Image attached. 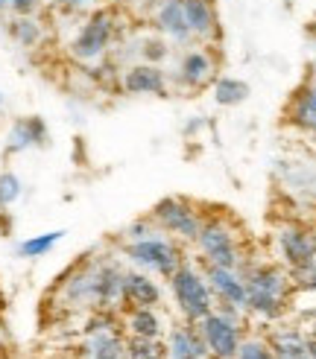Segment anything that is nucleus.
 Wrapping results in <instances>:
<instances>
[{
    "mask_svg": "<svg viewBox=\"0 0 316 359\" xmlns=\"http://www.w3.org/2000/svg\"><path fill=\"white\" fill-rule=\"evenodd\" d=\"M170 286H173L176 304H179V310L185 313L187 321H199L208 313H214V301H211L208 283L193 266L176 269V272L170 275Z\"/></svg>",
    "mask_w": 316,
    "mask_h": 359,
    "instance_id": "nucleus-1",
    "label": "nucleus"
},
{
    "mask_svg": "<svg viewBox=\"0 0 316 359\" xmlns=\"http://www.w3.org/2000/svg\"><path fill=\"white\" fill-rule=\"evenodd\" d=\"M167 353L170 359H208V345L199 327H173Z\"/></svg>",
    "mask_w": 316,
    "mask_h": 359,
    "instance_id": "nucleus-10",
    "label": "nucleus"
},
{
    "mask_svg": "<svg viewBox=\"0 0 316 359\" xmlns=\"http://www.w3.org/2000/svg\"><path fill=\"white\" fill-rule=\"evenodd\" d=\"M56 4H62L65 9H82V6L88 4V0H56Z\"/></svg>",
    "mask_w": 316,
    "mask_h": 359,
    "instance_id": "nucleus-30",
    "label": "nucleus"
},
{
    "mask_svg": "<svg viewBox=\"0 0 316 359\" xmlns=\"http://www.w3.org/2000/svg\"><path fill=\"white\" fill-rule=\"evenodd\" d=\"M120 4H135V0H120Z\"/></svg>",
    "mask_w": 316,
    "mask_h": 359,
    "instance_id": "nucleus-34",
    "label": "nucleus"
},
{
    "mask_svg": "<svg viewBox=\"0 0 316 359\" xmlns=\"http://www.w3.org/2000/svg\"><path fill=\"white\" fill-rule=\"evenodd\" d=\"M298 359H310V356H308V353H305V356H298Z\"/></svg>",
    "mask_w": 316,
    "mask_h": 359,
    "instance_id": "nucleus-35",
    "label": "nucleus"
},
{
    "mask_svg": "<svg viewBox=\"0 0 316 359\" xmlns=\"http://www.w3.org/2000/svg\"><path fill=\"white\" fill-rule=\"evenodd\" d=\"M296 123L305 126V129H313L316 132V85L310 91H302V97L296 100V111H293Z\"/></svg>",
    "mask_w": 316,
    "mask_h": 359,
    "instance_id": "nucleus-24",
    "label": "nucleus"
},
{
    "mask_svg": "<svg viewBox=\"0 0 316 359\" xmlns=\"http://www.w3.org/2000/svg\"><path fill=\"white\" fill-rule=\"evenodd\" d=\"M126 257L138 266H144V269H152L155 275H164L170 278L176 269L182 266V255H179V248H176L170 240L164 237H144V240H132L126 245Z\"/></svg>",
    "mask_w": 316,
    "mask_h": 359,
    "instance_id": "nucleus-2",
    "label": "nucleus"
},
{
    "mask_svg": "<svg viewBox=\"0 0 316 359\" xmlns=\"http://www.w3.org/2000/svg\"><path fill=\"white\" fill-rule=\"evenodd\" d=\"M41 0H9V9L18 15V18H32L35 12H39Z\"/></svg>",
    "mask_w": 316,
    "mask_h": 359,
    "instance_id": "nucleus-28",
    "label": "nucleus"
},
{
    "mask_svg": "<svg viewBox=\"0 0 316 359\" xmlns=\"http://www.w3.org/2000/svg\"><path fill=\"white\" fill-rule=\"evenodd\" d=\"M308 32L313 35V39H316V18H313V21H310V27H308Z\"/></svg>",
    "mask_w": 316,
    "mask_h": 359,
    "instance_id": "nucleus-32",
    "label": "nucleus"
},
{
    "mask_svg": "<svg viewBox=\"0 0 316 359\" xmlns=\"http://www.w3.org/2000/svg\"><path fill=\"white\" fill-rule=\"evenodd\" d=\"M47 143V126L41 117H21L12 123L6 137V152H24L29 147H41Z\"/></svg>",
    "mask_w": 316,
    "mask_h": 359,
    "instance_id": "nucleus-9",
    "label": "nucleus"
},
{
    "mask_svg": "<svg viewBox=\"0 0 316 359\" xmlns=\"http://www.w3.org/2000/svg\"><path fill=\"white\" fill-rule=\"evenodd\" d=\"M129 330L138 339H158L162 336V318L155 307H135L129 316Z\"/></svg>",
    "mask_w": 316,
    "mask_h": 359,
    "instance_id": "nucleus-17",
    "label": "nucleus"
},
{
    "mask_svg": "<svg viewBox=\"0 0 316 359\" xmlns=\"http://www.w3.org/2000/svg\"><path fill=\"white\" fill-rule=\"evenodd\" d=\"M123 345L112 330H100L91 336V359H123Z\"/></svg>",
    "mask_w": 316,
    "mask_h": 359,
    "instance_id": "nucleus-18",
    "label": "nucleus"
},
{
    "mask_svg": "<svg viewBox=\"0 0 316 359\" xmlns=\"http://www.w3.org/2000/svg\"><path fill=\"white\" fill-rule=\"evenodd\" d=\"M246 290H255V292H267V295H275V298H284L287 292V280L284 275L278 272L272 266H255L249 269V275H246Z\"/></svg>",
    "mask_w": 316,
    "mask_h": 359,
    "instance_id": "nucleus-16",
    "label": "nucleus"
},
{
    "mask_svg": "<svg viewBox=\"0 0 316 359\" xmlns=\"http://www.w3.org/2000/svg\"><path fill=\"white\" fill-rule=\"evenodd\" d=\"M21 196V178L15 172H0V208H9Z\"/></svg>",
    "mask_w": 316,
    "mask_h": 359,
    "instance_id": "nucleus-25",
    "label": "nucleus"
},
{
    "mask_svg": "<svg viewBox=\"0 0 316 359\" xmlns=\"http://www.w3.org/2000/svg\"><path fill=\"white\" fill-rule=\"evenodd\" d=\"M179 79L187 88H205L211 79H214V62H211V56L205 50H193L182 59Z\"/></svg>",
    "mask_w": 316,
    "mask_h": 359,
    "instance_id": "nucleus-13",
    "label": "nucleus"
},
{
    "mask_svg": "<svg viewBox=\"0 0 316 359\" xmlns=\"http://www.w3.org/2000/svg\"><path fill=\"white\" fill-rule=\"evenodd\" d=\"M199 333L208 345V353H214L217 359H235L240 351V333L235 318H228L223 313H208L205 318L197 321Z\"/></svg>",
    "mask_w": 316,
    "mask_h": 359,
    "instance_id": "nucleus-5",
    "label": "nucleus"
},
{
    "mask_svg": "<svg viewBox=\"0 0 316 359\" xmlns=\"http://www.w3.org/2000/svg\"><path fill=\"white\" fill-rule=\"evenodd\" d=\"M208 280L220 292L223 304H235V307H243V304H246V283L235 275V269L208 266Z\"/></svg>",
    "mask_w": 316,
    "mask_h": 359,
    "instance_id": "nucleus-12",
    "label": "nucleus"
},
{
    "mask_svg": "<svg viewBox=\"0 0 316 359\" xmlns=\"http://www.w3.org/2000/svg\"><path fill=\"white\" fill-rule=\"evenodd\" d=\"M155 21H158V27H162V32H167L170 39H176V41H187L190 35H193L190 27H187V21H185L182 0H162Z\"/></svg>",
    "mask_w": 316,
    "mask_h": 359,
    "instance_id": "nucleus-14",
    "label": "nucleus"
},
{
    "mask_svg": "<svg viewBox=\"0 0 316 359\" xmlns=\"http://www.w3.org/2000/svg\"><path fill=\"white\" fill-rule=\"evenodd\" d=\"M123 353H126V359H167V348L158 345V339H138V336L129 339Z\"/></svg>",
    "mask_w": 316,
    "mask_h": 359,
    "instance_id": "nucleus-23",
    "label": "nucleus"
},
{
    "mask_svg": "<svg viewBox=\"0 0 316 359\" xmlns=\"http://www.w3.org/2000/svg\"><path fill=\"white\" fill-rule=\"evenodd\" d=\"M123 88L126 94H158L164 97L167 94V76L158 65H132L126 74H123Z\"/></svg>",
    "mask_w": 316,
    "mask_h": 359,
    "instance_id": "nucleus-7",
    "label": "nucleus"
},
{
    "mask_svg": "<svg viewBox=\"0 0 316 359\" xmlns=\"http://www.w3.org/2000/svg\"><path fill=\"white\" fill-rule=\"evenodd\" d=\"M140 53H144V59H147L150 65H158V62L167 56V44H164L162 39H147V41H144V50H140Z\"/></svg>",
    "mask_w": 316,
    "mask_h": 359,
    "instance_id": "nucleus-26",
    "label": "nucleus"
},
{
    "mask_svg": "<svg viewBox=\"0 0 316 359\" xmlns=\"http://www.w3.org/2000/svg\"><path fill=\"white\" fill-rule=\"evenodd\" d=\"M237 359H272V353L267 351L263 342H240Z\"/></svg>",
    "mask_w": 316,
    "mask_h": 359,
    "instance_id": "nucleus-27",
    "label": "nucleus"
},
{
    "mask_svg": "<svg viewBox=\"0 0 316 359\" xmlns=\"http://www.w3.org/2000/svg\"><path fill=\"white\" fill-rule=\"evenodd\" d=\"M199 251L205 255L208 266H223V269H237L240 255H237V245H235V234L223 219H208L199 225V234H197Z\"/></svg>",
    "mask_w": 316,
    "mask_h": 359,
    "instance_id": "nucleus-4",
    "label": "nucleus"
},
{
    "mask_svg": "<svg viewBox=\"0 0 316 359\" xmlns=\"http://www.w3.org/2000/svg\"><path fill=\"white\" fill-rule=\"evenodd\" d=\"M65 237V231H47V234H39V237H29L18 245V255L21 257H44L47 251H53L59 240Z\"/></svg>",
    "mask_w": 316,
    "mask_h": 359,
    "instance_id": "nucleus-19",
    "label": "nucleus"
},
{
    "mask_svg": "<svg viewBox=\"0 0 316 359\" xmlns=\"http://www.w3.org/2000/svg\"><path fill=\"white\" fill-rule=\"evenodd\" d=\"M123 301L132 304V307H155L162 301V290L158 283L150 280L140 272H126L123 275Z\"/></svg>",
    "mask_w": 316,
    "mask_h": 359,
    "instance_id": "nucleus-11",
    "label": "nucleus"
},
{
    "mask_svg": "<svg viewBox=\"0 0 316 359\" xmlns=\"http://www.w3.org/2000/svg\"><path fill=\"white\" fill-rule=\"evenodd\" d=\"M112 32H114V21L109 9H97L91 12V18L82 24V29L77 32V39L70 41V53L79 62H94L100 59L112 44Z\"/></svg>",
    "mask_w": 316,
    "mask_h": 359,
    "instance_id": "nucleus-3",
    "label": "nucleus"
},
{
    "mask_svg": "<svg viewBox=\"0 0 316 359\" xmlns=\"http://www.w3.org/2000/svg\"><path fill=\"white\" fill-rule=\"evenodd\" d=\"M281 255H284V260L293 266V269H308L313 260H316V243L305 234V231H298V228H287V231H281Z\"/></svg>",
    "mask_w": 316,
    "mask_h": 359,
    "instance_id": "nucleus-8",
    "label": "nucleus"
},
{
    "mask_svg": "<svg viewBox=\"0 0 316 359\" xmlns=\"http://www.w3.org/2000/svg\"><path fill=\"white\" fill-rule=\"evenodd\" d=\"M214 91H217L220 105H240L246 97H249V85H246L243 79H235V76H223Z\"/></svg>",
    "mask_w": 316,
    "mask_h": 359,
    "instance_id": "nucleus-21",
    "label": "nucleus"
},
{
    "mask_svg": "<svg viewBox=\"0 0 316 359\" xmlns=\"http://www.w3.org/2000/svg\"><path fill=\"white\" fill-rule=\"evenodd\" d=\"M182 9H185V21L190 27L193 35H211L217 29V12L211 0H182Z\"/></svg>",
    "mask_w": 316,
    "mask_h": 359,
    "instance_id": "nucleus-15",
    "label": "nucleus"
},
{
    "mask_svg": "<svg viewBox=\"0 0 316 359\" xmlns=\"http://www.w3.org/2000/svg\"><path fill=\"white\" fill-rule=\"evenodd\" d=\"M152 219L164 231H170V234L182 237V240H197L199 225H202L199 213L185 199H162L152 208Z\"/></svg>",
    "mask_w": 316,
    "mask_h": 359,
    "instance_id": "nucleus-6",
    "label": "nucleus"
},
{
    "mask_svg": "<svg viewBox=\"0 0 316 359\" xmlns=\"http://www.w3.org/2000/svg\"><path fill=\"white\" fill-rule=\"evenodd\" d=\"M9 9V0H0V12H6Z\"/></svg>",
    "mask_w": 316,
    "mask_h": 359,
    "instance_id": "nucleus-33",
    "label": "nucleus"
},
{
    "mask_svg": "<svg viewBox=\"0 0 316 359\" xmlns=\"http://www.w3.org/2000/svg\"><path fill=\"white\" fill-rule=\"evenodd\" d=\"M9 35L21 47H35V44H39V39H41V27H39L35 18H18L15 15V21L9 24Z\"/></svg>",
    "mask_w": 316,
    "mask_h": 359,
    "instance_id": "nucleus-22",
    "label": "nucleus"
},
{
    "mask_svg": "<svg viewBox=\"0 0 316 359\" xmlns=\"http://www.w3.org/2000/svg\"><path fill=\"white\" fill-rule=\"evenodd\" d=\"M272 351H275L272 359H298V356H305V353H308L305 339L298 336L296 330H290V333H278V336L272 339Z\"/></svg>",
    "mask_w": 316,
    "mask_h": 359,
    "instance_id": "nucleus-20",
    "label": "nucleus"
},
{
    "mask_svg": "<svg viewBox=\"0 0 316 359\" xmlns=\"http://www.w3.org/2000/svg\"><path fill=\"white\" fill-rule=\"evenodd\" d=\"M305 348H308V356H310V359H316V336H313V339H308Z\"/></svg>",
    "mask_w": 316,
    "mask_h": 359,
    "instance_id": "nucleus-31",
    "label": "nucleus"
},
{
    "mask_svg": "<svg viewBox=\"0 0 316 359\" xmlns=\"http://www.w3.org/2000/svg\"><path fill=\"white\" fill-rule=\"evenodd\" d=\"M129 240H144V237H150V234H155V231L150 228V222L144 219V222H135V225H129Z\"/></svg>",
    "mask_w": 316,
    "mask_h": 359,
    "instance_id": "nucleus-29",
    "label": "nucleus"
}]
</instances>
